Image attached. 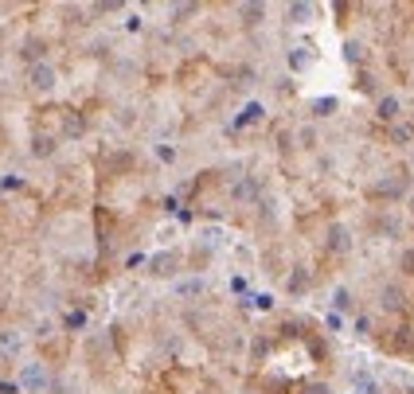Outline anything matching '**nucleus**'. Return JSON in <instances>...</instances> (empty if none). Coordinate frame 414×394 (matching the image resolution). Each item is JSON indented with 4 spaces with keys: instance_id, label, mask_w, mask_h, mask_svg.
I'll return each mask as SVG.
<instances>
[{
    "instance_id": "f257e3e1",
    "label": "nucleus",
    "mask_w": 414,
    "mask_h": 394,
    "mask_svg": "<svg viewBox=\"0 0 414 394\" xmlns=\"http://www.w3.org/2000/svg\"><path fill=\"white\" fill-rule=\"evenodd\" d=\"M406 191H411V176H406V172H387V176H379L375 184L367 188V195L379 199V204H399Z\"/></svg>"
},
{
    "instance_id": "f03ea898",
    "label": "nucleus",
    "mask_w": 414,
    "mask_h": 394,
    "mask_svg": "<svg viewBox=\"0 0 414 394\" xmlns=\"http://www.w3.org/2000/svg\"><path fill=\"white\" fill-rule=\"evenodd\" d=\"M55 83H59V71H55V63H32L28 67V86L36 90V94H47V90H55Z\"/></svg>"
},
{
    "instance_id": "7ed1b4c3",
    "label": "nucleus",
    "mask_w": 414,
    "mask_h": 394,
    "mask_svg": "<svg viewBox=\"0 0 414 394\" xmlns=\"http://www.w3.org/2000/svg\"><path fill=\"white\" fill-rule=\"evenodd\" d=\"M20 391H28V394H43V391H51V375H47V367H43V363H24V367H20Z\"/></svg>"
},
{
    "instance_id": "20e7f679",
    "label": "nucleus",
    "mask_w": 414,
    "mask_h": 394,
    "mask_svg": "<svg viewBox=\"0 0 414 394\" xmlns=\"http://www.w3.org/2000/svg\"><path fill=\"white\" fill-rule=\"evenodd\" d=\"M325 246H329V254H336V258H348L352 254V230L344 227V223H332L329 234H325Z\"/></svg>"
},
{
    "instance_id": "39448f33",
    "label": "nucleus",
    "mask_w": 414,
    "mask_h": 394,
    "mask_svg": "<svg viewBox=\"0 0 414 394\" xmlns=\"http://www.w3.org/2000/svg\"><path fill=\"white\" fill-rule=\"evenodd\" d=\"M258 195H262L258 176H239L231 184V199H235V204H258Z\"/></svg>"
},
{
    "instance_id": "423d86ee",
    "label": "nucleus",
    "mask_w": 414,
    "mask_h": 394,
    "mask_svg": "<svg viewBox=\"0 0 414 394\" xmlns=\"http://www.w3.org/2000/svg\"><path fill=\"white\" fill-rule=\"evenodd\" d=\"M176 265H180V254L176 250H157L149 258V274L153 277H172L176 274Z\"/></svg>"
},
{
    "instance_id": "0eeeda50",
    "label": "nucleus",
    "mask_w": 414,
    "mask_h": 394,
    "mask_svg": "<svg viewBox=\"0 0 414 394\" xmlns=\"http://www.w3.org/2000/svg\"><path fill=\"white\" fill-rule=\"evenodd\" d=\"M309 285H313L309 265H293L290 277H285V293H290V297H305V293H309Z\"/></svg>"
},
{
    "instance_id": "6e6552de",
    "label": "nucleus",
    "mask_w": 414,
    "mask_h": 394,
    "mask_svg": "<svg viewBox=\"0 0 414 394\" xmlns=\"http://www.w3.org/2000/svg\"><path fill=\"white\" fill-rule=\"evenodd\" d=\"M59 129H63V137H71V141H78L86 133V121H83V113L78 109H59Z\"/></svg>"
},
{
    "instance_id": "1a4fd4ad",
    "label": "nucleus",
    "mask_w": 414,
    "mask_h": 394,
    "mask_svg": "<svg viewBox=\"0 0 414 394\" xmlns=\"http://www.w3.org/2000/svg\"><path fill=\"white\" fill-rule=\"evenodd\" d=\"M379 309L383 312H402L406 309V293L399 285H383L379 289Z\"/></svg>"
},
{
    "instance_id": "9d476101",
    "label": "nucleus",
    "mask_w": 414,
    "mask_h": 394,
    "mask_svg": "<svg viewBox=\"0 0 414 394\" xmlns=\"http://www.w3.org/2000/svg\"><path fill=\"white\" fill-rule=\"evenodd\" d=\"M55 149H59V137H51V133H36V137H32V144H28V153L36 156V160H47V156H55Z\"/></svg>"
},
{
    "instance_id": "9b49d317",
    "label": "nucleus",
    "mask_w": 414,
    "mask_h": 394,
    "mask_svg": "<svg viewBox=\"0 0 414 394\" xmlns=\"http://www.w3.org/2000/svg\"><path fill=\"white\" fill-rule=\"evenodd\" d=\"M399 109H402L399 98H395V94H383V98H379V106H375V118L387 121V125H395V121H399Z\"/></svg>"
},
{
    "instance_id": "f8f14e48",
    "label": "nucleus",
    "mask_w": 414,
    "mask_h": 394,
    "mask_svg": "<svg viewBox=\"0 0 414 394\" xmlns=\"http://www.w3.org/2000/svg\"><path fill=\"white\" fill-rule=\"evenodd\" d=\"M204 293H207V281H204V277L176 281V297H184V300H195V297H204Z\"/></svg>"
},
{
    "instance_id": "ddd939ff",
    "label": "nucleus",
    "mask_w": 414,
    "mask_h": 394,
    "mask_svg": "<svg viewBox=\"0 0 414 394\" xmlns=\"http://www.w3.org/2000/svg\"><path fill=\"white\" fill-rule=\"evenodd\" d=\"M262 16H266V4H239V20H243L246 28H258Z\"/></svg>"
},
{
    "instance_id": "4468645a",
    "label": "nucleus",
    "mask_w": 414,
    "mask_h": 394,
    "mask_svg": "<svg viewBox=\"0 0 414 394\" xmlns=\"http://www.w3.org/2000/svg\"><path fill=\"white\" fill-rule=\"evenodd\" d=\"M336 109H340L336 98H313V102H309V113H313V118H332Z\"/></svg>"
},
{
    "instance_id": "2eb2a0df",
    "label": "nucleus",
    "mask_w": 414,
    "mask_h": 394,
    "mask_svg": "<svg viewBox=\"0 0 414 394\" xmlns=\"http://www.w3.org/2000/svg\"><path fill=\"white\" fill-rule=\"evenodd\" d=\"M313 12H317V8H313V4H290V8H285V16H290V24H309V20H313Z\"/></svg>"
},
{
    "instance_id": "dca6fc26",
    "label": "nucleus",
    "mask_w": 414,
    "mask_h": 394,
    "mask_svg": "<svg viewBox=\"0 0 414 394\" xmlns=\"http://www.w3.org/2000/svg\"><path fill=\"white\" fill-rule=\"evenodd\" d=\"M262 113H266V109H262V102H250V106L239 113V121H235V125H239V129H243V125H254V121H262Z\"/></svg>"
},
{
    "instance_id": "f3484780",
    "label": "nucleus",
    "mask_w": 414,
    "mask_h": 394,
    "mask_svg": "<svg viewBox=\"0 0 414 394\" xmlns=\"http://www.w3.org/2000/svg\"><path fill=\"white\" fill-rule=\"evenodd\" d=\"M20 55L28 59V67H32V63H43V43H39V39H28Z\"/></svg>"
},
{
    "instance_id": "a211bd4d",
    "label": "nucleus",
    "mask_w": 414,
    "mask_h": 394,
    "mask_svg": "<svg viewBox=\"0 0 414 394\" xmlns=\"http://www.w3.org/2000/svg\"><path fill=\"white\" fill-rule=\"evenodd\" d=\"M344 59L352 63H364V43H360V39H348V43H344Z\"/></svg>"
},
{
    "instance_id": "6ab92c4d",
    "label": "nucleus",
    "mask_w": 414,
    "mask_h": 394,
    "mask_svg": "<svg viewBox=\"0 0 414 394\" xmlns=\"http://www.w3.org/2000/svg\"><path fill=\"white\" fill-rule=\"evenodd\" d=\"M309 59H313V55H309V47H293V51H290V67H293V71H305V67H309Z\"/></svg>"
},
{
    "instance_id": "aec40b11",
    "label": "nucleus",
    "mask_w": 414,
    "mask_h": 394,
    "mask_svg": "<svg viewBox=\"0 0 414 394\" xmlns=\"http://www.w3.org/2000/svg\"><path fill=\"white\" fill-rule=\"evenodd\" d=\"M297 144H301V149H317V129H313V125H301V129H297Z\"/></svg>"
},
{
    "instance_id": "412c9836",
    "label": "nucleus",
    "mask_w": 414,
    "mask_h": 394,
    "mask_svg": "<svg viewBox=\"0 0 414 394\" xmlns=\"http://www.w3.org/2000/svg\"><path fill=\"white\" fill-rule=\"evenodd\" d=\"M332 309L348 312V309H352V293H348V289H336V293H332Z\"/></svg>"
},
{
    "instance_id": "4be33fe9",
    "label": "nucleus",
    "mask_w": 414,
    "mask_h": 394,
    "mask_svg": "<svg viewBox=\"0 0 414 394\" xmlns=\"http://www.w3.org/2000/svg\"><path fill=\"white\" fill-rule=\"evenodd\" d=\"M399 270H402L406 277H414V246H406V250L399 254Z\"/></svg>"
},
{
    "instance_id": "5701e85b",
    "label": "nucleus",
    "mask_w": 414,
    "mask_h": 394,
    "mask_svg": "<svg viewBox=\"0 0 414 394\" xmlns=\"http://www.w3.org/2000/svg\"><path fill=\"white\" fill-rule=\"evenodd\" d=\"M411 137H414L411 125H391V141H395V144H406Z\"/></svg>"
},
{
    "instance_id": "b1692460",
    "label": "nucleus",
    "mask_w": 414,
    "mask_h": 394,
    "mask_svg": "<svg viewBox=\"0 0 414 394\" xmlns=\"http://www.w3.org/2000/svg\"><path fill=\"white\" fill-rule=\"evenodd\" d=\"M118 125H122V129H133V125H137V109L133 106L118 109Z\"/></svg>"
},
{
    "instance_id": "393cba45",
    "label": "nucleus",
    "mask_w": 414,
    "mask_h": 394,
    "mask_svg": "<svg viewBox=\"0 0 414 394\" xmlns=\"http://www.w3.org/2000/svg\"><path fill=\"white\" fill-rule=\"evenodd\" d=\"M270 351V344H266V336H254V340H250V355L254 359H262Z\"/></svg>"
},
{
    "instance_id": "a878e982",
    "label": "nucleus",
    "mask_w": 414,
    "mask_h": 394,
    "mask_svg": "<svg viewBox=\"0 0 414 394\" xmlns=\"http://www.w3.org/2000/svg\"><path fill=\"white\" fill-rule=\"evenodd\" d=\"M301 394H332V391H329V382H305Z\"/></svg>"
},
{
    "instance_id": "bb28decb",
    "label": "nucleus",
    "mask_w": 414,
    "mask_h": 394,
    "mask_svg": "<svg viewBox=\"0 0 414 394\" xmlns=\"http://www.w3.org/2000/svg\"><path fill=\"white\" fill-rule=\"evenodd\" d=\"M157 156L164 164H172V160H176V149H172V144H157Z\"/></svg>"
},
{
    "instance_id": "cd10ccee",
    "label": "nucleus",
    "mask_w": 414,
    "mask_h": 394,
    "mask_svg": "<svg viewBox=\"0 0 414 394\" xmlns=\"http://www.w3.org/2000/svg\"><path fill=\"white\" fill-rule=\"evenodd\" d=\"M195 12V4H172V16L176 20H184V16H192Z\"/></svg>"
},
{
    "instance_id": "c85d7f7f",
    "label": "nucleus",
    "mask_w": 414,
    "mask_h": 394,
    "mask_svg": "<svg viewBox=\"0 0 414 394\" xmlns=\"http://www.w3.org/2000/svg\"><path fill=\"white\" fill-rule=\"evenodd\" d=\"M356 394H379V382H375V379L360 382V386H356Z\"/></svg>"
},
{
    "instance_id": "c756f323",
    "label": "nucleus",
    "mask_w": 414,
    "mask_h": 394,
    "mask_svg": "<svg viewBox=\"0 0 414 394\" xmlns=\"http://www.w3.org/2000/svg\"><path fill=\"white\" fill-rule=\"evenodd\" d=\"M51 394H71V382H59V379H51Z\"/></svg>"
},
{
    "instance_id": "7c9ffc66",
    "label": "nucleus",
    "mask_w": 414,
    "mask_h": 394,
    "mask_svg": "<svg viewBox=\"0 0 414 394\" xmlns=\"http://www.w3.org/2000/svg\"><path fill=\"white\" fill-rule=\"evenodd\" d=\"M83 324H86L83 312H71V316H67V328H83Z\"/></svg>"
},
{
    "instance_id": "2f4dec72",
    "label": "nucleus",
    "mask_w": 414,
    "mask_h": 394,
    "mask_svg": "<svg viewBox=\"0 0 414 394\" xmlns=\"http://www.w3.org/2000/svg\"><path fill=\"white\" fill-rule=\"evenodd\" d=\"M16 386L20 382H0V394H16Z\"/></svg>"
},
{
    "instance_id": "473e14b6",
    "label": "nucleus",
    "mask_w": 414,
    "mask_h": 394,
    "mask_svg": "<svg viewBox=\"0 0 414 394\" xmlns=\"http://www.w3.org/2000/svg\"><path fill=\"white\" fill-rule=\"evenodd\" d=\"M411 211H414V204H411Z\"/></svg>"
}]
</instances>
